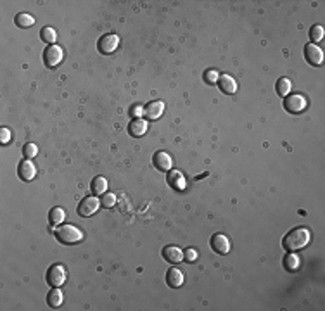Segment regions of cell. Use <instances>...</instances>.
I'll list each match as a JSON object with an SVG mask.
<instances>
[{"label": "cell", "instance_id": "21", "mask_svg": "<svg viewBox=\"0 0 325 311\" xmlns=\"http://www.w3.org/2000/svg\"><path fill=\"white\" fill-rule=\"evenodd\" d=\"M14 23H16L17 28H30L35 24V17L30 16V14H26V12H21L14 17Z\"/></svg>", "mask_w": 325, "mask_h": 311}, {"label": "cell", "instance_id": "27", "mask_svg": "<svg viewBox=\"0 0 325 311\" xmlns=\"http://www.w3.org/2000/svg\"><path fill=\"white\" fill-rule=\"evenodd\" d=\"M23 154L26 156L28 159H31V157H35V156L38 154V147L35 146V144H26V146L23 147Z\"/></svg>", "mask_w": 325, "mask_h": 311}, {"label": "cell", "instance_id": "5", "mask_svg": "<svg viewBox=\"0 0 325 311\" xmlns=\"http://www.w3.org/2000/svg\"><path fill=\"white\" fill-rule=\"evenodd\" d=\"M63 57H64V52L59 45H47L45 50H43V63H45L47 68L59 66Z\"/></svg>", "mask_w": 325, "mask_h": 311}, {"label": "cell", "instance_id": "23", "mask_svg": "<svg viewBox=\"0 0 325 311\" xmlns=\"http://www.w3.org/2000/svg\"><path fill=\"white\" fill-rule=\"evenodd\" d=\"M40 38H42V42L49 43V45H56L57 33H56V30H54V28L45 26V28H42V31H40Z\"/></svg>", "mask_w": 325, "mask_h": 311}, {"label": "cell", "instance_id": "14", "mask_svg": "<svg viewBox=\"0 0 325 311\" xmlns=\"http://www.w3.org/2000/svg\"><path fill=\"white\" fill-rule=\"evenodd\" d=\"M183 280H185V277H183L182 270H178L176 266H171V268L166 272V284H168V287H171V289L182 287Z\"/></svg>", "mask_w": 325, "mask_h": 311}, {"label": "cell", "instance_id": "20", "mask_svg": "<svg viewBox=\"0 0 325 311\" xmlns=\"http://www.w3.org/2000/svg\"><path fill=\"white\" fill-rule=\"evenodd\" d=\"M299 265H301L299 256L294 254V252H291V254H287L284 258V268L287 270V272H296V270H299Z\"/></svg>", "mask_w": 325, "mask_h": 311}, {"label": "cell", "instance_id": "13", "mask_svg": "<svg viewBox=\"0 0 325 311\" xmlns=\"http://www.w3.org/2000/svg\"><path fill=\"white\" fill-rule=\"evenodd\" d=\"M162 258H164V261H168L169 265H178L183 259V251L176 247V245H166V247L162 249Z\"/></svg>", "mask_w": 325, "mask_h": 311}, {"label": "cell", "instance_id": "26", "mask_svg": "<svg viewBox=\"0 0 325 311\" xmlns=\"http://www.w3.org/2000/svg\"><path fill=\"white\" fill-rule=\"evenodd\" d=\"M100 204H102L104 208H113V206L116 204V195H114L113 192L104 194V197L100 199Z\"/></svg>", "mask_w": 325, "mask_h": 311}, {"label": "cell", "instance_id": "3", "mask_svg": "<svg viewBox=\"0 0 325 311\" xmlns=\"http://www.w3.org/2000/svg\"><path fill=\"white\" fill-rule=\"evenodd\" d=\"M45 278H47V284H49L50 287H61L68 278L66 268H64L63 265H52L47 270Z\"/></svg>", "mask_w": 325, "mask_h": 311}, {"label": "cell", "instance_id": "30", "mask_svg": "<svg viewBox=\"0 0 325 311\" xmlns=\"http://www.w3.org/2000/svg\"><path fill=\"white\" fill-rule=\"evenodd\" d=\"M9 142H10L9 128H0V144H9Z\"/></svg>", "mask_w": 325, "mask_h": 311}, {"label": "cell", "instance_id": "6", "mask_svg": "<svg viewBox=\"0 0 325 311\" xmlns=\"http://www.w3.org/2000/svg\"><path fill=\"white\" fill-rule=\"evenodd\" d=\"M306 106H308V102H306L305 97L299 95V93H294V95H291V97H285V100H284L285 111L291 114L303 113V111L306 109Z\"/></svg>", "mask_w": 325, "mask_h": 311}, {"label": "cell", "instance_id": "25", "mask_svg": "<svg viewBox=\"0 0 325 311\" xmlns=\"http://www.w3.org/2000/svg\"><path fill=\"white\" fill-rule=\"evenodd\" d=\"M310 38H312L313 43H319L324 40V28L320 26V24H315V26H312V30H310Z\"/></svg>", "mask_w": 325, "mask_h": 311}, {"label": "cell", "instance_id": "18", "mask_svg": "<svg viewBox=\"0 0 325 311\" xmlns=\"http://www.w3.org/2000/svg\"><path fill=\"white\" fill-rule=\"evenodd\" d=\"M64 301V294L59 291V287L52 289V291L49 292V296H47V305L50 306V308H59L61 305H63Z\"/></svg>", "mask_w": 325, "mask_h": 311}, {"label": "cell", "instance_id": "12", "mask_svg": "<svg viewBox=\"0 0 325 311\" xmlns=\"http://www.w3.org/2000/svg\"><path fill=\"white\" fill-rule=\"evenodd\" d=\"M153 164L156 169H160V171H169L171 169V157H169L168 153H164V151H158L156 154L153 156Z\"/></svg>", "mask_w": 325, "mask_h": 311}, {"label": "cell", "instance_id": "16", "mask_svg": "<svg viewBox=\"0 0 325 311\" xmlns=\"http://www.w3.org/2000/svg\"><path fill=\"white\" fill-rule=\"evenodd\" d=\"M216 83H218V88L222 90L223 93H227V95H232V93L237 92V83L230 75H220Z\"/></svg>", "mask_w": 325, "mask_h": 311}, {"label": "cell", "instance_id": "11", "mask_svg": "<svg viewBox=\"0 0 325 311\" xmlns=\"http://www.w3.org/2000/svg\"><path fill=\"white\" fill-rule=\"evenodd\" d=\"M162 113H164V102L162 100H153V102H149L144 107V116L151 119V121L160 119Z\"/></svg>", "mask_w": 325, "mask_h": 311}, {"label": "cell", "instance_id": "9", "mask_svg": "<svg viewBox=\"0 0 325 311\" xmlns=\"http://www.w3.org/2000/svg\"><path fill=\"white\" fill-rule=\"evenodd\" d=\"M211 249L218 254H229L230 251V238L223 233H215L211 237Z\"/></svg>", "mask_w": 325, "mask_h": 311}, {"label": "cell", "instance_id": "28", "mask_svg": "<svg viewBox=\"0 0 325 311\" xmlns=\"http://www.w3.org/2000/svg\"><path fill=\"white\" fill-rule=\"evenodd\" d=\"M218 78H220V73L216 70H209V71H206V73H204V81L209 83V85H213V83L218 81Z\"/></svg>", "mask_w": 325, "mask_h": 311}, {"label": "cell", "instance_id": "29", "mask_svg": "<svg viewBox=\"0 0 325 311\" xmlns=\"http://www.w3.org/2000/svg\"><path fill=\"white\" fill-rule=\"evenodd\" d=\"M183 259H185L187 263L196 261V259H197V251H196V249H192V247L185 249V251H183Z\"/></svg>", "mask_w": 325, "mask_h": 311}, {"label": "cell", "instance_id": "19", "mask_svg": "<svg viewBox=\"0 0 325 311\" xmlns=\"http://www.w3.org/2000/svg\"><path fill=\"white\" fill-rule=\"evenodd\" d=\"M90 189H92L93 195H104L107 190V180L104 178V176H95V178L92 180Z\"/></svg>", "mask_w": 325, "mask_h": 311}, {"label": "cell", "instance_id": "8", "mask_svg": "<svg viewBox=\"0 0 325 311\" xmlns=\"http://www.w3.org/2000/svg\"><path fill=\"white\" fill-rule=\"evenodd\" d=\"M305 59L308 61L312 66H320L324 63V52L319 45L315 43H308L305 45Z\"/></svg>", "mask_w": 325, "mask_h": 311}, {"label": "cell", "instance_id": "17", "mask_svg": "<svg viewBox=\"0 0 325 311\" xmlns=\"http://www.w3.org/2000/svg\"><path fill=\"white\" fill-rule=\"evenodd\" d=\"M128 132H130V135L132 137H142V135H146V132H147V121L146 119H142V118H133V121L128 125Z\"/></svg>", "mask_w": 325, "mask_h": 311}, {"label": "cell", "instance_id": "7", "mask_svg": "<svg viewBox=\"0 0 325 311\" xmlns=\"http://www.w3.org/2000/svg\"><path fill=\"white\" fill-rule=\"evenodd\" d=\"M100 206V201L97 197H83L80 201V204H78V215L80 216H85V218H88V216H93L97 213V209H99Z\"/></svg>", "mask_w": 325, "mask_h": 311}, {"label": "cell", "instance_id": "22", "mask_svg": "<svg viewBox=\"0 0 325 311\" xmlns=\"http://www.w3.org/2000/svg\"><path fill=\"white\" fill-rule=\"evenodd\" d=\"M66 220V211L63 208H54L52 211L49 213V222L52 225H61V223Z\"/></svg>", "mask_w": 325, "mask_h": 311}, {"label": "cell", "instance_id": "2", "mask_svg": "<svg viewBox=\"0 0 325 311\" xmlns=\"http://www.w3.org/2000/svg\"><path fill=\"white\" fill-rule=\"evenodd\" d=\"M54 237H56L61 244L73 245L83 240V232L80 229H77L75 225H59L57 229H54Z\"/></svg>", "mask_w": 325, "mask_h": 311}, {"label": "cell", "instance_id": "24", "mask_svg": "<svg viewBox=\"0 0 325 311\" xmlns=\"http://www.w3.org/2000/svg\"><path fill=\"white\" fill-rule=\"evenodd\" d=\"M277 93H279L280 97H287V93L291 92V88H292V85H291V81H289L287 78H280V79H277Z\"/></svg>", "mask_w": 325, "mask_h": 311}, {"label": "cell", "instance_id": "1", "mask_svg": "<svg viewBox=\"0 0 325 311\" xmlns=\"http://www.w3.org/2000/svg\"><path fill=\"white\" fill-rule=\"evenodd\" d=\"M310 238H312V233H310L308 229H305V227H296V229L289 230V232L284 235L282 245L285 251L296 252V251H301L303 247H306Z\"/></svg>", "mask_w": 325, "mask_h": 311}, {"label": "cell", "instance_id": "4", "mask_svg": "<svg viewBox=\"0 0 325 311\" xmlns=\"http://www.w3.org/2000/svg\"><path fill=\"white\" fill-rule=\"evenodd\" d=\"M118 45H120V37L114 33L102 35V37L99 38V42H97V49H99V52L102 54V56L113 54L114 50L118 49Z\"/></svg>", "mask_w": 325, "mask_h": 311}, {"label": "cell", "instance_id": "15", "mask_svg": "<svg viewBox=\"0 0 325 311\" xmlns=\"http://www.w3.org/2000/svg\"><path fill=\"white\" fill-rule=\"evenodd\" d=\"M166 182L169 183V187H171L173 190H183L185 189V178H183V175L178 171V169H169L168 171V176H166Z\"/></svg>", "mask_w": 325, "mask_h": 311}, {"label": "cell", "instance_id": "31", "mask_svg": "<svg viewBox=\"0 0 325 311\" xmlns=\"http://www.w3.org/2000/svg\"><path fill=\"white\" fill-rule=\"evenodd\" d=\"M130 114H132L133 118H140L144 116V107L139 106V104H135V106H132V109H130Z\"/></svg>", "mask_w": 325, "mask_h": 311}, {"label": "cell", "instance_id": "10", "mask_svg": "<svg viewBox=\"0 0 325 311\" xmlns=\"http://www.w3.org/2000/svg\"><path fill=\"white\" fill-rule=\"evenodd\" d=\"M17 175H19V178L24 180V182H30V180L35 178L37 168H35V164L31 162V159H23V161L19 162V166H17Z\"/></svg>", "mask_w": 325, "mask_h": 311}]
</instances>
